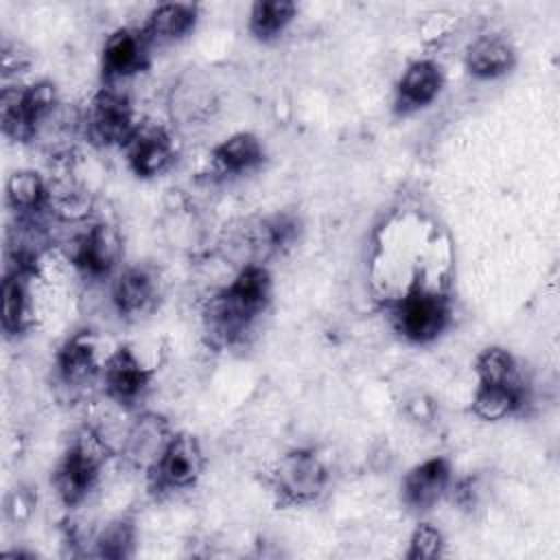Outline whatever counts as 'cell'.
Wrapping results in <instances>:
<instances>
[{"label": "cell", "mask_w": 560, "mask_h": 560, "mask_svg": "<svg viewBox=\"0 0 560 560\" xmlns=\"http://www.w3.org/2000/svg\"><path fill=\"white\" fill-rule=\"evenodd\" d=\"M271 273L262 265L243 267L234 280L214 293L203 308L206 332L217 346H234L245 339L271 302Z\"/></svg>", "instance_id": "cell-1"}, {"label": "cell", "mask_w": 560, "mask_h": 560, "mask_svg": "<svg viewBox=\"0 0 560 560\" xmlns=\"http://www.w3.org/2000/svg\"><path fill=\"white\" fill-rule=\"evenodd\" d=\"M107 455L109 448L105 438L92 427H83L70 438V444L55 472L57 494L68 508L81 503L92 492Z\"/></svg>", "instance_id": "cell-2"}, {"label": "cell", "mask_w": 560, "mask_h": 560, "mask_svg": "<svg viewBox=\"0 0 560 560\" xmlns=\"http://www.w3.org/2000/svg\"><path fill=\"white\" fill-rule=\"evenodd\" d=\"M57 107V90L50 81L4 88L0 96L2 133L13 142L33 140Z\"/></svg>", "instance_id": "cell-3"}, {"label": "cell", "mask_w": 560, "mask_h": 560, "mask_svg": "<svg viewBox=\"0 0 560 560\" xmlns=\"http://www.w3.org/2000/svg\"><path fill=\"white\" fill-rule=\"evenodd\" d=\"M451 322V302L444 293L427 287H413L392 304V324L396 332L411 343L438 339Z\"/></svg>", "instance_id": "cell-4"}, {"label": "cell", "mask_w": 560, "mask_h": 560, "mask_svg": "<svg viewBox=\"0 0 560 560\" xmlns=\"http://www.w3.org/2000/svg\"><path fill=\"white\" fill-rule=\"evenodd\" d=\"M136 127L138 120L129 96L112 83L103 85L92 96L83 116L85 136L98 147H125Z\"/></svg>", "instance_id": "cell-5"}, {"label": "cell", "mask_w": 560, "mask_h": 560, "mask_svg": "<svg viewBox=\"0 0 560 560\" xmlns=\"http://www.w3.org/2000/svg\"><path fill=\"white\" fill-rule=\"evenodd\" d=\"M328 483V468L313 448H293L284 453L273 470L271 486L284 503H311Z\"/></svg>", "instance_id": "cell-6"}, {"label": "cell", "mask_w": 560, "mask_h": 560, "mask_svg": "<svg viewBox=\"0 0 560 560\" xmlns=\"http://www.w3.org/2000/svg\"><path fill=\"white\" fill-rule=\"evenodd\" d=\"M206 468V455L199 440L190 433H173L160 459L149 468L155 490H188Z\"/></svg>", "instance_id": "cell-7"}, {"label": "cell", "mask_w": 560, "mask_h": 560, "mask_svg": "<svg viewBox=\"0 0 560 560\" xmlns=\"http://www.w3.org/2000/svg\"><path fill=\"white\" fill-rule=\"evenodd\" d=\"M153 44L147 33L133 26L116 28L107 35L101 50V70L107 83H116L142 72L149 63Z\"/></svg>", "instance_id": "cell-8"}, {"label": "cell", "mask_w": 560, "mask_h": 560, "mask_svg": "<svg viewBox=\"0 0 560 560\" xmlns=\"http://www.w3.org/2000/svg\"><path fill=\"white\" fill-rule=\"evenodd\" d=\"M151 370L142 365L136 352L127 346L116 348L101 368V383L105 396L118 405H136L149 389Z\"/></svg>", "instance_id": "cell-9"}, {"label": "cell", "mask_w": 560, "mask_h": 560, "mask_svg": "<svg viewBox=\"0 0 560 560\" xmlns=\"http://www.w3.org/2000/svg\"><path fill=\"white\" fill-rule=\"evenodd\" d=\"M160 298V278L151 267H125L112 282V302L120 317L140 319L149 315Z\"/></svg>", "instance_id": "cell-10"}, {"label": "cell", "mask_w": 560, "mask_h": 560, "mask_svg": "<svg viewBox=\"0 0 560 560\" xmlns=\"http://www.w3.org/2000/svg\"><path fill=\"white\" fill-rule=\"evenodd\" d=\"M122 149L127 153L129 168L138 177H155V175L164 173L175 158L173 138L158 122H153V125L138 122L133 136L129 138V142Z\"/></svg>", "instance_id": "cell-11"}, {"label": "cell", "mask_w": 560, "mask_h": 560, "mask_svg": "<svg viewBox=\"0 0 560 560\" xmlns=\"http://www.w3.org/2000/svg\"><path fill=\"white\" fill-rule=\"evenodd\" d=\"M451 475V462L446 457H431L422 464H416L402 477V503L413 512H429L446 494Z\"/></svg>", "instance_id": "cell-12"}, {"label": "cell", "mask_w": 560, "mask_h": 560, "mask_svg": "<svg viewBox=\"0 0 560 560\" xmlns=\"http://www.w3.org/2000/svg\"><path fill=\"white\" fill-rule=\"evenodd\" d=\"M444 83L442 68L431 61V59H416L411 61L398 83H396V94H394V109L396 114H413L427 105H431Z\"/></svg>", "instance_id": "cell-13"}, {"label": "cell", "mask_w": 560, "mask_h": 560, "mask_svg": "<svg viewBox=\"0 0 560 560\" xmlns=\"http://www.w3.org/2000/svg\"><path fill=\"white\" fill-rule=\"evenodd\" d=\"M120 258V238L109 223H94L79 238L72 262L83 271V276L101 280L112 276Z\"/></svg>", "instance_id": "cell-14"}, {"label": "cell", "mask_w": 560, "mask_h": 560, "mask_svg": "<svg viewBox=\"0 0 560 560\" xmlns=\"http://www.w3.org/2000/svg\"><path fill=\"white\" fill-rule=\"evenodd\" d=\"M171 438L173 431L168 429V422L162 416L142 413L136 418L125 438V455L136 466H144L149 472V468L160 459Z\"/></svg>", "instance_id": "cell-15"}, {"label": "cell", "mask_w": 560, "mask_h": 560, "mask_svg": "<svg viewBox=\"0 0 560 560\" xmlns=\"http://www.w3.org/2000/svg\"><path fill=\"white\" fill-rule=\"evenodd\" d=\"M101 368L103 363H98L96 343L85 330L70 337L57 354V372L68 387H79L94 376H101Z\"/></svg>", "instance_id": "cell-16"}, {"label": "cell", "mask_w": 560, "mask_h": 560, "mask_svg": "<svg viewBox=\"0 0 560 560\" xmlns=\"http://www.w3.org/2000/svg\"><path fill=\"white\" fill-rule=\"evenodd\" d=\"M464 63L466 70L477 79H497L514 68L516 52L505 37L483 35L468 46Z\"/></svg>", "instance_id": "cell-17"}, {"label": "cell", "mask_w": 560, "mask_h": 560, "mask_svg": "<svg viewBox=\"0 0 560 560\" xmlns=\"http://www.w3.org/2000/svg\"><path fill=\"white\" fill-rule=\"evenodd\" d=\"M197 7L188 4V2H166V4H158L142 31L147 33L149 42L155 44H171L177 39H184L197 24Z\"/></svg>", "instance_id": "cell-18"}, {"label": "cell", "mask_w": 560, "mask_h": 560, "mask_svg": "<svg viewBox=\"0 0 560 560\" xmlns=\"http://www.w3.org/2000/svg\"><path fill=\"white\" fill-rule=\"evenodd\" d=\"M265 147L258 136L238 131L212 149V164L221 175H243L262 164Z\"/></svg>", "instance_id": "cell-19"}, {"label": "cell", "mask_w": 560, "mask_h": 560, "mask_svg": "<svg viewBox=\"0 0 560 560\" xmlns=\"http://www.w3.org/2000/svg\"><path fill=\"white\" fill-rule=\"evenodd\" d=\"M33 271L9 267L2 280V330L20 335L28 324V280Z\"/></svg>", "instance_id": "cell-20"}, {"label": "cell", "mask_w": 560, "mask_h": 560, "mask_svg": "<svg viewBox=\"0 0 560 560\" xmlns=\"http://www.w3.org/2000/svg\"><path fill=\"white\" fill-rule=\"evenodd\" d=\"M525 402L523 383H501V385H479L472 396V413L481 420L497 422L516 413Z\"/></svg>", "instance_id": "cell-21"}, {"label": "cell", "mask_w": 560, "mask_h": 560, "mask_svg": "<svg viewBox=\"0 0 560 560\" xmlns=\"http://www.w3.org/2000/svg\"><path fill=\"white\" fill-rule=\"evenodd\" d=\"M7 203L18 217H35L48 208V184L31 168L15 171L7 179Z\"/></svg>", "instance_id": "cell-22"}, {"label": "cell", "mask_w": 560, "mask_h": 560, "mask_svg": "<svg viewBox=\"0 0 560 560\" xmlns=\"http://www.w3.org/2000/svg\"><path fill=\"white\" fill-rule=\"evenodd\" d=\"M295 13L298 4L291 0H258L249 9L247 28L256 39L269 42L284 33V28L293 22Z\"/></svg>", "instance_id": "cell-23"}, {"label": "cell", "mask_w": 560, "mask_h": 560, "mask_svg": "<svg viewBox=\"0 0 560 560\" xmlns=\"http://www.w3.org/2000/svg\"><path fill=\"white\" fill-rule=\"evenodd\" d=\"M475 374L479 385H501L518 383V368L514 357L499 346L483 348L475 359Z\"/></svg>", "instance_id": "cell-24"}, {"label": "cell", "mask_w": 560, "mask_h": 560, "mask_svg": "<svg viewBox=\"0 0 560 560\" xmlns=\"http://www.w3.org/2000/svg\"><path fill=\"white\" fill-rule=\"evenodd\" d=\"M136 527L129 518H116L96 536L94 547L101 558H127L133 553Z\"/></svg>", "instance_id": "cell-25"}, {"label": "cell", "mask_w": 560, "mask_h": 560, "mask_svg": "<svg viewBox=\"0 0 560 560\" xmlns=\"http://www.w3.org/2000/svg\"><path fill=\"white\" fill-rule=\"evenodd\" d=\"M444 549V536L433 523H418L411 538L407 558L409 560H433L440 558Z\"/></svg>", "instance_id": "cell-26"}]
</instances>
